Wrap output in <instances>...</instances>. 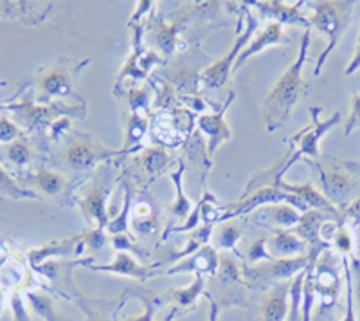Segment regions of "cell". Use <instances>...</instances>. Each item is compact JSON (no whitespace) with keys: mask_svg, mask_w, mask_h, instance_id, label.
Here are the masks:
<instances>
[{"mask_svg":"<svg viewBox=\"0 0 360 321\" xmlns=\"http://www.w3.org/2000/svg\"><path fill=\"white\" fill-rule=\"evenodd\" d=\"M308 46H310V31L307 29V33L303 34V40H301V47H299L297 60L287 67V70L278 80L274 89L265 98L263 108H265L266 115V128L270 132L278 130L287 123L288 115H290L294 105L297 103L299 96L308 89L307 82L301 76V70L307 62Z\"/></svg>","mask_w":360,"mask_h":321,"instance_id":"obj_1","label":"cell"},{"mask_svg":"<svg viewBox=\"0 0 360 321\" xmlns=\"http://www.w3.org/2000/svg\"><path fill=\"white\" fill-rule=\"evenodd\" d=\"M353 6L355 2H339V0H323V2H311L310 8L314 9V15L310 18V25L317 27L323 34L328 37V46L324 53L319 56V62L315 67L314 75L321 73V67L326 62V58L332 54L339 40L342 38L344 31L349 24Z\"/></svg>","mask_w":360,"mask_h":321,"instance_id":"obj_2","label":"cell"},{"mask_svg":"<svg viewBox=\"0 0 360 321\" xmlns=\"http://www.w3.org/2000/svg\"><path fill=\"white\" fill-rule=\"evenodd\" d=\"M269 204H290V206L297 208L303 213H307L310 210L295 195L287 194V191L274 188V186H259V188L245 194V197L240 202H236V204H225V206H221V210H225V213L218 217L217 222H225V220H231V218L242 217V215L250 213V211L258 210L262 206H269Z\"/></svg>","mask_w":360,"mask_h":321,"instance_id":"obj_3","label":"cell"},{"mask_svg":"<svg viewBox=\"0 0 360 321\" xmlns=\"http://www.w3.org/2000/svg\"><path fill=\"white\" fill-rule=\"evenodd\" d=\"M121 153H123V150H108L90 136L76 134V137H72L63 149L62 165L63 168L70 170V172L82 173L92 168L96 163H105V160L121 156Z\"/></svg>","mask_w":360,"mask_h":321,"instance_id":"obj_4","label":"cell"},{"mask_svg":"<svg viewBox=\"0 0 360 321\" xmlns=\"http://www.w3.org/2000/svg\"><path fill=\"white\" fill-rule=\"evenodd\" d=\"M321 255L323 253L319 251H308L307 255L288 256V258H270L245 268V276L252 282L290 280L292 276L303 272L310 265L311 260L319 258Z\"/></svg>","mask_w":360,"mask_h":321,"instance_id":"obj_5","label":"cell"},{"mask_svg":"<svg viewBox=\"0 0 360 321\" xmlns=\"http://www.w3.org/2000/svg\"><path fill=\"white\" fill-rule=\"evenodd\" d=\"M247 18H249V20H247V29L234 40L229 53L225 54L221 60L214 62L213 65H209L207 69L202 73V82H204L205 87H209V89H220V87H224L225 83L229 82V76L231 73H233L234 65H236L238 58H240L242 51L249 46L250 37H252L256 27H258V20L254 18V15L250 11H247Z\"/></svg>","mask_w":360,"mask_h":321,"instance_id":"obj_6","label":"cell"},{"mask_svg":"<svg viewBox=\"0 0 360 321\" xmlns=\"http://www.w3.org/2000/svg\"><path fill=\"white\" fill-rule=\"evenodd\" d=\"M9 111L13 112L15 120L20 121L27 130H40L49 125H56V120L62 114H76L85 115V112H78V107H60V105H33L29 99L22 103L9 105Z\"/></svg>","mask_w":360,"mask_h":321,"instance_id":"obj_7","label":"cell"},{"mask_svg":"<svg viewBox=\"0 0 360 321\" xmlns=\"http://www.w3.org/2000/svg\"><path fill=\"white\" fill-rule=\"evenodd\" d=\"M314 165H317V168H319L324 197L332 202L333 206H335V204H342V202H346V199L349 197V194H352L356 186L353 173L349 172L344 165L342 166H321L319 163H314Z\"/></svg>","mask_w":360,"mask_h":321,"instance_id":"obj_8","label":"cell"},{"mask_svg":"<svg viewBox=\"0 0 360 321\" xmlns=\"http://www.w3.org/2000/svg\"><path fill=\"white\" fill-rule=\"evenodd\" d=\"M108 191H110V181H105V179L98 177L90 188L86 189L85 195L82 199H78V204L82 206L83 213L89 218L98 222V229H107V226L110 224L108 220V211H107V197Z\"/></svg>","mask_w":360,"mask_h":321,"instance_id":"obj_9","label":"cell"},{"mask_svg":"<svg viewBox=\"0 0 360 321\" xmlns=\"http://www.w3.org/2000/svg\"><path fill=\"white\" fill-rule=\"evenodd\" d=\"M311 127H308L307 130L303 132H299L297 136L294 137L295 143H299V150H297V157L301 156H310V157H317L319 156V141L324 134L330 130L332 127H335L340 120V114H333L330 120L326 121H321L319 120V114H321V108L319 107H311Z\"/></svg>","mask_w":360,"mask_h":321,"instance_id":"obj_10","label":"cell"},{"mask_svg":"<svg viewBox=\"0 0 360 321\" xmlns=\"http://www.w3.org/2000/svg\"><path fill=\"white\" fill-rule=\"evenodd\" d=\"M233 98L234 96L231 94L229 99L225 101V105H221L220 111L214 112V114H202L200 118H198V128H200V132L205 134L209 139V156H213V153L217 152L218 146H220L221 143H225V141H229L231 136H233L229 125L225 123V112H227V107L231 105Z\"/></svg>","mask_w":360,"mask_h":321,"instance_id":"obj_11","label":"cell"},{"mask_svg":"<svg viewBox=\"0 0 360 321\" xmlns=\"http://www.w3.org/2000/svg\"><path fill=\"white\" fill-rule=\"evenodd\" d=\"M38 89V98L41 101L51 98H65V96L72 94V78H70V73L65 67H53L45 73L44 76H40L37 83Z\"/></svg>","mask_w":360,"mask_h":321,"instance_id":"obj_12","label":"cell"},{"mask_svg":"<svg viewBox=\"0 0 360 321\" xmlns=\"http://www.w3.org/2000/svg\"><path fill=\"white\" fill-rule=\"evenodd\" d=\"M218 262H220V256H218L217 249L213 246H204L200 251H197L195 255L189 256L188 260H182L176 264V268L169 269V272H189L195 271L197 275H207L214 276L218 271Z\"/></svg>","mask_w":360,"mask_h":321,"instance_id":"obj_13","label":"cell"},{"mask_svg":"<svg viewBox=\"0 0 360 321\" xmlns=\"http://www.w3.org/2000/svg\"><path fill=\"white\" fill-rule=\"evenodd\" d=\"M266 249L276 258H288V256H299L303 251L308 253V244L294 235L290 229H274L272 237L266 239ZM274 258V256H272Z\"/></svg>","mask_w":360,"mask_h":321,"instance_id":"obj_14","label":"cell"},{"mask_svg":"<svg viewBox=\"0 0 360 321\" xmlns=\"http://www.w3.org/2000/svg\"><path fill=\"white\" fill-rule=\"evenodd\" d=\"M27 181L41 191V194L49 195L53 199H60L69 194V182L63 175H60L54 170L38 168L27 173Z\"/></svg>","mask_w":360,"mask_h":321,"instance_id":"obj_15","label":"cell"},{"mask_svg":"<svg viewBox=\"0 0 360 321\" xmlns=\"http://www.w3.org/2000/svg\"><path fill=\"white\" fill-rule=\"evenodd\" d=\"M281 27L283 25L278 24V22H269V24L265 25V29H263V31H259L258 37L254 38L249 46L242 51V54H240V58H238V62H236V65H234L233 70L240 69V67H242L243 63L249 60V58H252L254 54L262 53V51L266 49L269 46L283 44V42H285V37H283Z\"/></svg>","mask_w":360,"mask_h":321,"instance_id":"obj_16","label":"cell"},{"mask_svg":"<svg viewBox=\"0 0 360 321\" xmlns=\"http://www.w3.org/2000/svg\"><path fill=\"white\" fill-rule=\"evenodd\" d=\"M254 8L263 13V17L272 18L278 24H295L310 27V18L301 15L299 6H285L283 2H254Z\"/></svg>","mask_w":360,"mask_h":321,"instance_id":"obj_17","label":"cell"},{"mask_svg":"<svg viewBox=\"0 0 360 321\" xmlns=\"http://www.w3.org/2000/svg\"><path fill=\"white\" fill-rule=\"evenodd\" d=\"M94 271H105V272H114V275H123L130 276V278H135V280H148L150 276L155 275V271L148 268V265H141L137 260L131 258L128 253L119 251L115 260L112 264L107 265H90Z\"/></svg>","mask_w":360,"mask_h":321,"instance_id":"obj_18","label":"cell"},{"mask_svg":"<svg viewBox=\"0 0 360 321\" xmlns=\"http://www.w3.org/2000/svg\"><path fill=\"white\" fill-rule=\"evenodd\" d=\"M288 294H290V282L276 285L262 303V321H285L288 313Z\"/></svg>","mask_w":360,"mask_h":321,"instance_id":"obj_19","label":"cell"},{"mask_svg":"<svg viewBox=\"0 0 360 321\" xmlns=\"http://www.w3.org/2000/svg\"><path fill=\"white\" fill-rule=\"evenodd\" d=\"M83 242H85V237L83 235L72 237V239H67L62 240V242H54L49 244V246L40 247V249H34V251L29 253L27 258L31 262V265L34 269H38L45 260L53 258V256H67L72 255V253H78L76 249H82Z\"/></svg>","mask_w":360,"mask_h":321,"instance_id":"obj_20","label":"cell"},{"mask_svg":"<svg viewBox=\"0 0 360 321\" xmlns=\"http://www.w3.org/2000/svg\"><path fill=\"white\" fill-rule=\"evenodd\" d=\"M169 163H172V157L168 156L164 146H150L135 157V168L152 179L168 168Z\"/></svg>","mask_w":360,"mask_h":321,"instance_id":"obj_21","label":"cell"},{"mask_svg":"<svg viewBox=\"0 0 360 321\" xmlns=\"http://www.w3.org/2000/svg\"><path fill=\"white\" fill-rule=\"evenodd\" d=\"M263 217L265 220L278 226L279 229H292L301 220V213L290 206V204H269L263 210L256 211L252 218Z\"/></svg>","mask_w":360,"mask_h":321,"instance_id":"obj_22","label":"cell"},{"mask_svg":"<svg viewBox=\"0 0 360 321\" xmlns=\"http://www.w3.org/2000/svg\"><path fill=\"white\" fill-rule=\"evenodd\" d=\"M25 298L31 303L34 313L44 317L45 321H67L62 310L58 309V305L53 300V296H49L45 291H27Z\"/></svg>","mask_w":360,"mask_h":321,"instance_id":"obj_23","label":"cell"},{"mask_svg":"<svg viewBox=\"0 0 360 321\" xmlns=\"http://www.w3.org/2000/svg\"><path fill=\"white\" fill-rule=\"evenodd\" d=\"M4 159L9 165L17 166V168H25L31 166L34 159V150L25 136H20L18 139L11 141L4 146Z\"/></svg>","mask_w":360,"mask_h":321,"instance_id":"obj_24","label":"cell"},{"mask_svg":"<svg viewBox=\"0 0 360 321\" xmlns=\"http://www.w3.org/2000/svg\"><path fill=\"white\" fill-rule=\"evenodd\" d=\"M205 289V276L197 275L195 282L191 285H188L186 289H172L168 291V300H172L175 303V307H180V309H186L189 305H193L197 301V298L204 293Z\"/></svg>","mask_w":360,"mask_h":321,"instance_id":"obj_25","label":"cell"},{"mask_svg":"<svg viewBox=\"0 0 360 321\" xmlns=\"http://www.w3.org/2000/svg\"><path fill=\"white\" fill-rule=\"evenodd\" d=\"M168 82L172 83L173 91H179L182 94L197 96V83L198 75L197 70L189 69V67H180V69L168 73Z\"/></svg>","mask_w":360,"mask_h":321,"instance_id":"obj_26","label":"cell"},{"mask_svg":"<svg viewBox=\"0 0 360 321\" xmlns=\"http://www.w3.org/2000/svg\"><path fill=\"white\" fill-rule=\"evenodd\" d=\"M152 34L155 46L159 47L164 54H172L173 51H175L176 38H179V25L166 24V22L159 20L155 22V27H153Z\"/></svg>","mask_w":360,"mask_h":321,"instance_id":"obj_27","label":"cell"},{"mask_svg":"<svg viewBox=\"0 0 360 321\" xmlns=\"http://www.w3.org/2000/svg\"><path fill=\"white\" fill-rule=\"evenodd\" d=\"M182 173H184V165L179 166V172L172 173V179H173V184H175L176 189V197L175 202L172 204V213L173 217H176L179 220H188L189 213H191V202L188 201L184 194V186H182Z\"/></svg>","mask_w":360,"mask_h":321,"instance_id":"obj_28","label":"cell"},{"mask_svg":"<svg viewBox=\"0 0 360 321\" xmlns=\"http://www.w3.org/2000/svg\"><path fill=\"white\" fill-rule=\"evenodd\" d=\"M0 195H8L11 199H38V195L31 189L22 188L18 182L8 173V170L0 163Z\"/></svg>","mask_w":360,"mask_h":321,"instance_id":"obj_29","label":"cell"},{"mask_svg":"<svg viewBox=\"0 0 360 321\" xmlns=\"http://www.w3.org/2000/svg\"><path fill=\"white\" fill-rule=\"evenodd\" d=\"M332 247L335 249L337 253H340L342 256H346V258L353 256V251H355V247H356V239L353 237V233H352V229H349L348 224L339 222L335 235H333Z\"/></svg>","mask_w":360,"mask_h":321,"instance_id":"obj_30","label":"cell"},{"mask_svg":"<svg viewBox=\"0 0 360 321\" xmlns=\"http://www.w3.org/2000/svg\"><path fill=\"white\" fill-rule=\"evenodd\" d=\"M148 130V121L144 118H141L139 114H131L130 123H128V130H127V141H124L123 146V153L128 152V149L135 146V144L139 143L141 139L144 137Z\"/></svg>","mask_w":360,"mask_h":321,"instance_id":"obj_31","label":"cell"},{"mask_svg":"<svg viewBox=\"0 0 360 321\" xmlns=\"http://www.w3.org/2000/svg\"><path fill=\"white\" fill-rule=\"evenodd\" d=\"M342 269L344 278H346V310H344V317L340 321H356L355 300H353L352 265H349V258H346V256H342Z\"/></svg>","mask_w":360,"mask_h":321,"instance_id":"obj_32","label":"cell"},{"mask_svg":"<svg viewBox=\"0 0 360 321\" xmlns=\"http://www.w3.org/2000/svg\"><path fill=\"white\" fill-rule=\"evenodd\" d=\"M242 226L236 222H229L220 226V231L217 235V247H221V249H234L236 247V242L242 237Z\"/></svg>","mask_w":360,"mask_h":321,"instance_id":"obj_33","label":"cell"},{"mask_svg":"<svg viewBox=\"0 0 360 321\" xmlns=\"http://www.w3.org/2000/svg\"><path fill=\"white\" fill-rule=\"evenodd\" d=\"M130 208H131V194L130 189L127 186V194H124V206L123 211L119 217H115L110 224L107 226V231L110 235H123L124 231L128 229V215H130Z\"/></svg>","mask_w":360,"mask_h":321,"instance_id":"obj_34","label":"cell"},{"mask_svg":"<svg viewBox=\"0 0 360 321\" xmlns=\"http://www.w3.org/2000/svg\"><path fill=\"white\" fill-rule=\"evenodd\" d=\"M128 103H130L131 114H139L141 108L148 111V107H150V94L144 89H131L128 92Z\"/></svg>","mask_w":360,"mask_h":321,"instance_id":"obj_35","label":"cell"},{"mask_svg":"<svg viewBox=\"0 0 360 321\" xmlns=\"http://www.w3.org/2000/svg\"><path fill=\"white\" fill-rule=\"evenodd\" d=\"M22 136V132L18 130V127L9 120L8 115L0 114V143H11V141L18 139Z\"/></svg>","mask_w":360,"mask_h":321,"instance_id":"obj_36","label":"cell"},{"mask_svg":"<svg viewBox=\"0 0 360 321\" xmlns=\"http://www.w3.org/2000/svg\"><path fill=\"white\" fill-rule=\"evenodd\" d=\"M78 301H79V305L83 307V310L86 313V316H89V320L86 321H112L108 310L101 309V307H94V301L83 300V298H79Z\"/></svg>","mask_w":360,"mask_h":321,"instance_id":"obj_37","label":"cell"},{"mask_svg":"<svg viewBox=\"0 0 360 321\" xmlns=\"http://www.w3.org/2000/svg\"><path fill=\"white\" fill-rule=\"evenodd\" d=\"M340 222L348 224V226L359 227L360 226V199L353 201L349 206H346L340 213Z\"/></svg>","mask_w":360,"mask_h":321,"instance_id":"obj_38","label":"cell"},{"mask_svg":"<svg viewBox=\"0 0 360 321\" xmlns=\"http://www.w3.org/2000/svg\"><path fill=\"white\" fill-rule=\"evenodd\" d=\"M250 264H256L259 260H270L272 255L266 253V239H258L256 242H252V246L249 247V255H247Z\"/></svg>","mask_w":360,"mask_h":321,"instance_id":"obj_39","label":"cell"},{"mask_svg":"<svg viewBox=\"0 0 360 321\" xmlns=\"http://www.w3.org/2000/svg\"><path fill=\"white\" fill-rule=\"evenodd\" d=\"M360 127V92L359 94H353L352 98V114H349L348 121H346V130L344 134L349 136V134Z\"/></svg>","mask_w":360,"mask_h":321,"instance_id":"obj_40","label":"cell"},{"mask_svg":"<svg viewBox=\"0 0 360 321\" xmlns=\"http://www.w3.org/2000/svg\"><path fill=\"white\" fill-rule=\"evenodd\" d=\"M349 265H352L353 278V300H355L356 309L360 313V260L355 255L349 256Z\"/></svg>","mask_w":360,"mask_h":321,"instance_id":"obj_41","label":"cell"},{"mask_svg":"<svg viewBox=\"0 0 360 321\" xmlns=\"http://www.w3.org/2000/svg\"><path fill=\"white\" fill-rule=\"evenodd\" d=\"M11 305H13V314H15V321H29V316L24 309V303H22V298H20V293H18V289L15 291V293H13Z\"/></svg>","mask_w":360,"mask_h":321,"instance_id":"obj_42","label":"cell"},{"mask_svg":"<svg viewBox=\"0 0 360 321\" xmlns=\"http://www.w3.org/2000/svg\"><path fill=\"white\" fill-rule=\"evenodd\" d=\"M153 309H155V307H153V303H148L146 310H144L139 317H127V320H117V321H153ZM172 317H173V314H169L168 320L166 321H172Z\"/></svg>","mask_w":360,"mask_h":321,"instance_id":"obj_43","label":"cell"},{"mask_svg":"<svg viewBox=\"0 0 360 321\" xmlns=\"http://www.w3.org/2000/svg\"><path fill=\"white\" fill-rule=\"evenodd\" d=\"M356 69H360V34H359V44H356V51H355V56H353L352 63L348 65V69H346V75H353Z\"/></svg>","mask_w":360,"mask_h":321,"instance_id":"obj_44","label":"cell"},{"mask_svg":"<svg viewBox=\"0 0 360 321\" xmlns=\"http://www.w3.org/2000/svg\"><path fill=\"white\" fill-rule=\"evenodd\" d=\"M344 166H346V168H348L352 173L360 175V160H356V163H344Z\"/></svg>","mask_w":360,"mask_h":321,"instance_id":"obj_45","label":"cell"},{"mask_svg":"<svg viewBox=\"0 0 360 321\" xmlns=\"http://www.w3.org/2000/svg\"><path fill=\"white\" fill-rule=\"evenodd\" d=\"M2 305H4V291L0 287V314H2Z\"/></svg>","mask_w":360,"mask_h":321,"instance_id":"obj_46","label":"cell"},{"mask_svg":"<svg viewBox=\"0 0 360 321\" xmlns=\"http://www.w3.org/2000/svg\"><path fill=\"white\" fill-rule=\"evenodd\" d=\"M356 249L360 251V226L356 227Z\"/></svg>","mask_w":360,"mask_h":321,"instance_id":"obj_47","label":"cell"},{"mask_svg":"<svg viewBox=\"0 0 360 321\" xmlns=\"http://www.w3.org/2000/svg\"><path fill=\"white\" fill-rule=\"evenodd\" d=\"M0 85H2V82H0Z\"/></svg>","mask_w":360,"mask_h":321,"instance_id":"obj_48","label":"cell"}]
</instances>
